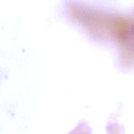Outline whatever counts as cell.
Segmentation results:
<instances>
[{
  "instance_id": "6da1fadb",
  "label": "cell",
  "mask_w": 134,
  "mask_h": 134,
  "mask_svg": "<svg viewBox=\"0 0 134 134\" xmlns=\"http://www.w3.org/2000/svg\"><path fill=\"white\" fill-rule=\"evenodd\" d=\"M107 134H125V129L115 116L111 117L106 125Z\"/></svg>"
},
{
  "instance_id": "7a4b0ae2",
  "label": "cell",
  "mask_w": 134,
  "mask_h": 134,
  "mask_svg": "<svg viewBox=\"0 0 134 134\" xmlns=\"http://www.w3.org/2000/svg\"><path fill=\"white\" fill-rule=\"evenodd\" d=\"M92 129L87 122L84 120L79 121L68 134H92Z\"/></svg>"
}]
</instances>
